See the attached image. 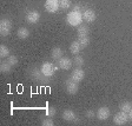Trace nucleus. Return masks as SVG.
Instances as JSON below:
<instances>
[{
  "label": "nucleus",
  "mask_w": 132,
  "mask_h": 126,
  "mask_svg": "<svg viewBox=\"0 0 132 126\" xmlns=\"http://www.w3.org/2000/svg\"><path fill=\"white\" fill-rule=\"evenodd\" d=\"M41 125H43V126H53V125H54V121L51 119V117H47L46 119H44V120H43Z\"/></svg>",
  "instance_id": "nucleus-24"
},
{
  "label": "nucleus",
  "mask_w": 132,
  "mask_h": 126,
  "mask_svg": "<svg viewBox=\"0 0 132 126\" xmlns=\"http://www.w3.org/2000/svg\"><path fill=\"white\" fill-rule=\"evenodd\" d=\"M72 64H73V61L70 58H60L59 59V67L61 70H70L72 67Z\"/></svg>",
  "instance_id": "nucleus-12"
},
{
  "label": "nucleus",
  "mask_w": 132,
  "mask_h": 126,
  "mask_svg": "<svg viewBox=\"0 0 132 126\" xmlns=\"http://www.w3.org/2000/svg\"><path fill=\"white\" fill-rule=\"evenodd\" d=\"M12 26H13V24L11 20L3 19L0 21V34L3 37H7L12 31Z\"/></svg>",
  "instance_id": "nucleus-3"
},
{
  "label": "nucleus",
  "mask_w": 132,
  "mask_h": 126,
  "mask_svg": "<svg viewBox=\"0 0 132 126\" xmlns=\"http://www.w3.org/2000/svg\"><path fill=\"white\" fill-rule=\"evenodd\" d=\"M88 33H90V30H88L87 26L80 25L79 27H78V37H79V38H82V37H88Z\"/></svg>",
  "instance_id": "nucleus-14"
},
{
  "label": "nucleus",
  "mask_w": 132,
  "mask_h": 126,
  "mask_svg": "<svg viewBox=\"0 0 132 126\" xmlns=\"http://www.w3.org/2000/svg\"><path fill=\"white\" fill-rule=\"evenodd\" d=\"M16 34H18V37H19L20 39H26L30 36V31L26 27H20L19 30H18V32H16Z\"/></svg>",
  "instance_id": "nucleus-15"
},
{
  "label": "nucleus",
  "mask_w": 132,
  "mask_h": 126,
  "mask_svg": "<svg viewBox=\"0 0 132 126\" xmlns=\"http://www.w3.org/2000/svg\"><path fill=\"white\" fill-rule=\"evenodd\" d=\"M65 88L69 94H76L79 90V86H78V82H76L72 79H69L65 82Z\"/></svg>",
  "instance_id": "nucleus-4"
},
{
  "label": "nucleus",
  "mask_w": 132,
  "mask_h": 126,
  "mask_svg": "<svg viewBox=\"0 0 132 126\" xmlns=\"http://www.w3.org/2000/svg\"><path fill=\"white\" fill-rule=\"evenodd\" d=\"M96 18H97V15H96V13H94V11H92V10H85L84 13H82V19L85 20L86 22L94 21Z\"/></svg>",
  "instance_id": "nucleus-10"
},
{
  "label": "nucleus",
  "mask_w": 132,
  "mask_h": 126,
  "mask_svg": "<svg viewBox=\"0 0 132 126\" xmlns=\"http://www.w3.org/2000/svg\"><path fill=\"white\" fill-rule=\"evenodd\" d=\"M80 49H81V46H80V44H79V41L78 40L73 41V43L70 45V52H71L72 54H74V55L79 54Z\"/></svg>",
  "instance_id": "nucleus-13"
},
{
  "label": "nucleus",
  "mask_w": 132,
  "mask_h": 126,
  "mask_svg": "<svg viewBox=\"0 0 132 126\" xmlns=\"http://www.w3.org/2000/svg\"><path fill=\"white\" fill-rule=\"evenodd\" d=\"M0 57L1 58L10 57V49H8L7 46H5V45H1V46H0Z\"/></svg>",
  "instance_id": "nucleus-19"
},
{
  "label": "nucleus",
  "mask_w": 132,
  "mask_h": 126,
  "mask_svg": "<svg viewBox=\"0 0 132 126\" xmlns=\"http://www.w3.org/2000/svg\"><path fill=\"white\" fill-rule=\"evenodd\" d=\"M78 41H79L81 48H85V47H87L88 45H90V38H88V37H82V38H79L78 39Z\"/></svg>",
  "instance_id": "nucleus-20"
},
{
  "label": "nucleus",
  "mask_w": 132,
  "mask_h": 126,
  "mask_svg": "<svg viewBox=\"0 0 132 126\" xmlns=\"http://www.w3.org/2000/svg\"><path fill=\"white\" fill-rule=\"evenodd\" d=\"M73 63H74V65H77V66H82L84 65V63H85V60H84V58L82 57H80V55H76L74 57V59H73Z\"/></svg>",
  "instance_id": "nucleus-21"
},
{
  "label": "nucleus",
  "mask_w": 132,
  "mask_h": 126,
  "mask_svg": "<svg viewBox=\"0 0 132 126\" xmlns=\"http://www.w3.org/2000/svg\"><path fill=\"white\" fill-rule=\"evenodd\" d=\"M127 119H129V115H127V113L123 112V111H120L119 113H117V114L114 115V118H113V123L116 124V125H124V124H126Z\"/></svg>",
  "instance_id": "nucleus-6"
},
{
  "label": "nucleus",
  "mask_w": 132,
  "mask_h": 126,
  "mask_svg": "<svg viewBox=\"0 0 132 126\" xmlns=\"http://www.w3.org/2000/svg\"><path fill=\"white\" fill-rule=\"evenodd\" d=\"M59 6L61 8H70L71 6V0H59Z\"/></svg>",
  "instance_id": "nucleus-23"
},
{
  "label": "nucleus",
  "mask_w": 132,
  "mask_h": 126,
  "mask_svg": "<svg viewBox=\"0 0 132 126\" xmlns=\"http://www.w3.org/2000/svg\"><path fill=\"white\" fill-rule=\"evenodd\" d=\"M66 20H67V22H69L71 26H73V27H77V26H80L82 22V13H80L79 11H76V10H73V11H71L69 14H67V16H66Z\"/></svg>",
  "instance_id": "nucleus-1"
},
{
  "label": "nucleus",
  "mask_w": 132,
  "mask_h": 126,
  "mask_svg": "<svg viewBox=\"0 0 132 126\" xmlns=\"http://www.w3.org/2000/svg\"><path fill=\"white\" fill-rule=\"evenodd\" d=\"M86 117H87V118H93V117H96V112H94V111H87V112H86Z\"/></svg>",
  "instance_id": "nucleus-26"
},
{
  "label": "nucleus",
  "mask_w": 132,
  "mask_h": 126,
  "mask_svg": "<svg viewBox=\"0 0 132 126\" xmlns=\"http://www.w3.org/2000/svg\"><path fill=\"white\" fill-rule=\"evenodd\" d=\"M131 108H132V104L130 102H124L123 104H120V111H123L125 113H129Z\"/></svg>",
  "instance_id": "nucleus-17"
},
{
  "label": "nucleus",
  "mask_w": 132,
  "mask_h": 126,
  "mask_svg": "<svg viewBox=\"0 0 132 126\" xmlns=\"http://www.w3.org/2000/svg\"><path fill=\"white\" fill-rule=\"evenodd\" d=\"M84 78H85V71H84L82 69H80V67H77V69L72 72L71 79L74 80L76 82H78V84H79V82L81 81Z\"/></svg>",
  "instance_id": "nucleus-7"
},
{
  "label": "nucleus",
  "mask_w": 132,
  "mask_h": 126,
  "mask_svg": "<svg viewBox=\"0 0 132 126\" xmlns=\"http://www.w3.org/2000/svg\"><path fill=\"white\" fill-rule=\"evenodd\" d=\"M58 67L59 66H54L51 63H44L43 66H41L40 71L43 72V75H45V77H52L55 73V71L58 70Z\"/></svg>",
  "instance_id": "nucleus-2"
},
{
  "label": "nucleus",
  "mask_w": 132,
  "mask_h": 126,
  "mask_svg": "<svg viewBox=\"0 0 132 126\" xmlns=\"http://www.w3.org/2000/svg\"><path fill=\"white\" fill-rule=\"evenodd\" d=\"M51 57H52L53 59H60V58L63 57V49H61L60 47H54V48L52 49V52H51Z\"/></svg>",
  "instance_id": "nucleus-16"
},
{
  "label": "nucleus",
  "mask_w": 132,
  "mask_h": 126,
  "mask_svg": "<svg viewBox=\"0 0 132 126\" xmlns=\"http://www.w3.org/2000/svg\"><path fill=\"white\" fill-rule=\"evenodd\" d=\"M127 115H129V119H131V120H132V108L130 110V112L127 113Z\"/></svg>",
  "instance_id": "nucleus-27"
},
{
  "label": "nucleus",
  "mask_w": 132,
  "mask_h": 126,
  "mask_svg": "<svg viewBox=\"0 0 132 126\" xmlns=\"http://www.w3.org/2000/svg\"><path fill=\"white\" fill-rule=\"evenodd\" d=\"M63 118L64 120L66 121H77L78 120V117L76 115V113L73 112L72 110H65L63 112Z\"/></svg>",
  "instance_id": "nucleus-11"
},
{
  "label": "nucleus",
  "mask_w": 132,
  "mask_h": 126,
  "mask_svg": "<svg viewBox=\"0 0 132 126\" xmlns=\"http://www.w3.org/2000/svg\"><path fill=\"white\" fill-rule=\"evenodd\" d=\"M11 69H12V66L7 63V60L4 61V63H1V66H0V71L3 72V73H8V72L11 71Z\"/></svg>",
  "instance_id": "nucleus-18"
},
{
  "label": "nucleus",
  "mask_w": 132,
  "mask_h": 126,
  "mask_svg": "<svg viewBox=\"0 0 132 126\" xmlns=\"http://www.w3.org/2000/svg\"><path fill=\"white\" fill-rule=\"evenodd\" d=\"M40 19V13L38 11H31L26 14V21L28 24H36Z\"/></svg>",
  "instance_id": "nucleus-9"
},
{
  "label": "nucleus",
  "mask_w": 132,
  "mask_h": 126,
  "mask_svg": "<svg viewBox=\"0 0 132 126\" xmlns=\"http://www.w3.org/2000/svg\"><path fill=\"white\" fill-rule=\"evenodd\" d=\"M59 6V0H46L45 1V10L50 13H54L58 11Z\"/></svg>",
  "instance_id": "nucleus-5"
},
{
  "label": "nucleus",
  "mask_w": 132,
  "mask_h": 126,
  "mask_svg": "<svg viewBox=\"0 0 132 126\" xmlns=\"http://www.w3.org/2000/svg\"><path fill=\"white\" fill-rule=\"evenodd\" d=\"M7 63L10 64L12 67L15 66L16 64H18V58H16V55H10V57H7Z\"/></svg>",
  "instance_id": "nucleus-22"
},
{
  "label": "nucleus",
  "mask_w": 132,
  "mask_h": 126,
  "mask_svg": "<svg viewBox=\"0 0 132 126\" xmlns=\"http://www.w3.org/2000/svg\"><path fill=\"white\" fill-rule=\"evenodd\" d=\"M55 112L57 111H55L54 107H48L46 110V115L47 117H53V115H55Z\"/></svg>",
  "instance_id": "nucleus-25"
},
{
  "label": "nucleus",
  "mask_w": 132,
  "mask_h": 126,
  "mask_svg": "<svg viewBox=\"0 0 132 126\" xmlns=\"http://www.w3.org/2000/svg\"><path fill=\"white\" fill-rule=\"evenodd\" d=\"M110 113H111V111H110L109 107L103 106V107H100V108L97 111L96 115H97V118H98L99 120H106V119L110 117Z\"/></svg>",
  "instance_id": "nucleus-8"
}]
</instances>
